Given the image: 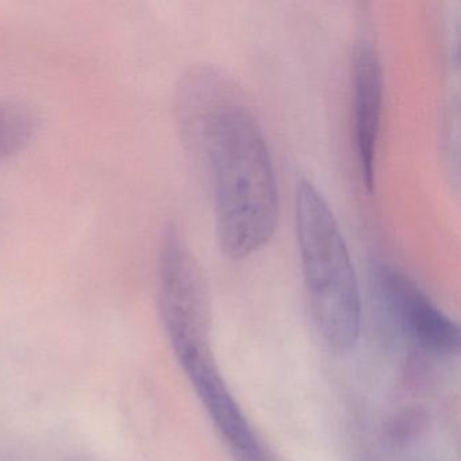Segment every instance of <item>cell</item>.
I'll list each match as a JSON object with an SVG mask.
<instances>
[{
    "mask_svg": "<svg viewBox=\"0 0 461 461\" xmlns=\"http://www.w3.org/2000/svg\"><path fill=\"white\" fill-rule=\"evenodd\" d=\"M180 136L209 169L222 252L239 260L266 247L276 229L279 198L271 153L255 115L234 95L180 129Z\"/></svg>",
    "mask_w": 461,
    "mask_h": 461,
    "instance_id": "cell-1",
    "label": "cell"
},
{
    "mask_svg": "<svg viewBox=\"0 0 461 461\" xmlns=\"http://www.w3.org/2000/svg\"><path fill=\"white\" fill-rule=\"evenodd\" d=\"M295 220L315 326L331 349L347 352L360 336V288L333 210L310 180L302 179L296 187Z\"/></svg>",
    "mask_w": 461,
    "mask_h": 461,
    "instance_id": "cell-2",
    "label": "cell"
},
{
    "mask_svg": "<svg viewBox=\"0 0 461 461\" xmlns=\"http://www.w3.org/2000/svg\"><path fill=\"white\" fill-rule=\"evenodd\" d=\"M158 309L177 358L209 352L210 296L193 250L176 226L161 237L158 260Z\"/></svg>",
    "mask_w": 461,
    "mask_h": 461,
    "instance_id": "cell-3",
    "label": "cell"
},
{
    "mask_svg": "<svg viewBox=\"0 0 461 461\" xmlns=\"http://www.w3.org/2000/svg\"><path fill=\"white\" fill-rule=\"evenodd\" d=\"M376 287L385 309L426 352L450 356L460 349V329L406 275L390 266L376 271Z\"/></svg>",
    "mask_w": 461,
    "mask_h": 461,
    "instance_id": "cell-4",
    "label": "cell"
},
{
    "mask_svg": "<svg viewBox=\"0 0 461 461\" xmlns=\"http://www.w3.org/2000/svg\"><path fill=\"white\" fill-rule=\"evenodd\" d=\"M177 361L237 461H271L221 376L212 353H194Z\"/></svg>",
    "mask_w": 461,
    "mask_h": 461,
    "instance_id": "cell-5",
    "label": "cell"
},
{
    "mask_svg": "<svg viewBox=\"0 0 461 461\" xmlns=\"http://www.w3.org/2000/svg\"><path fill=\"white\" fill-rule=\"evenodd\" d=\"M352 66L353 139L361 180L372 193L382 126L383 74L376 48L368 37L356 42Z\"/></svg>",
    "mask_w": 461,
    "mask_h": 461,
    "instance_id": "cell-6",
    "label": "cell"
},
{
    "mask_svg": "<svg viewBox=\"0 0 461 461\" xmlns=\"http://www.w3.org/2000/svg\"><path fill=\"white\" fill-rule=\"evenodd\" d=\"M39 131V117L28 104L0 101V161L25 149Z\"/></svg>",
    "mask_w": 461,
    "mask_h": 461,
    "instance_id": "cell-7",
    "label": "cell"
},
{
    "mask_svg": "<svg viewBox=\"0 0 461 461\" xmlns=\"http://www.w3.org/2000/svg\"><path fill=\"white\" fill-rule=\"evenodd\" d=\"M60 461H102L96 457H91V456H72V457L64 458Z\"/></svg>",
    "mask_w": 461,
    "mask_h": 461,
    "instance_id": "cell-8",
    "label": "cell"
}]
</instances>
